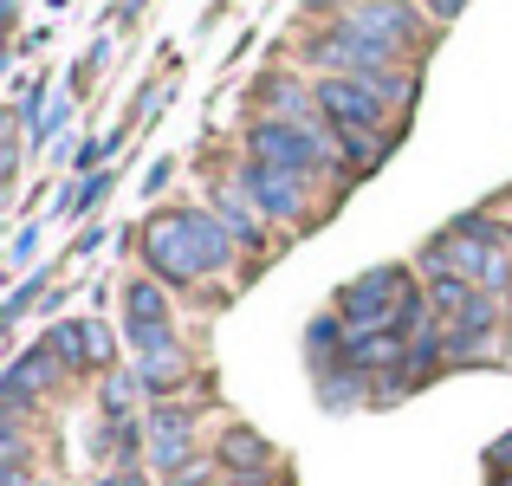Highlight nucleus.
Returning <instances> with one entry per match:
<instances>
[{
  "label": "nucleus",
  "mask_w": 512,
  "mask_h": 486,
  "mask_svg": "<svg viewBox=\"0 0 512 486\" xmlns=\"http://www.w3.org/2000/svg\"><path fill=\"white\" fill-rule=\"evenodd\" d=\"M143 253H150L156 279L195 286L201 273H227V266H234V234H227L221 214L175 208V214H156V221L143 227Z\"/></svg>",
  "instance_id": "obj_1"
},
{
  "label": "nucleus",
  "mask_w": 512,
  "mask_h": 486,
  "mask_svg": "<svg viewBox=\"0 0 512 486\" xmlns=\"http://www.w3.org/2000/svg\"><path fill=\"white\" fill-rule=\"evenodd\" d=\"M247 150H253V162H273V169H286V175H305V182H312L318 169H331V162L344 156L331 130H318V124H279V117L253 124Z\"/></svg>",
  "instance_id": "obj_2"
},
{
  "label": "nucleus",
  "mask_w": 512,
  "mask_h": 486,
  "mask_svg": "<svg viewBox=\"0 0 512 486\" xmlns=\"http://www.w3.org/2000/svg\"><path fill=\"white\" fill-rule=\"evenodd\" d=\"M409 273L402 266H376V273L350 279L338 292V318L350 331H402V312H409Z\"/></svg>",
  "instance_id": "obj_3"
},
{
  "label": "nucleus",
  "mask_w": 512,
  "mask_h": 486,
  "mask_svg": "<svg viewBox=\"0 0 512 486\" xmlns=\"http://www.w3.org/2000/svg\"><path fill=\"white\" fill-rule=\"evenodd\" d=\"M312 65H331V78H363V85H383V78H396L389 65H396V46H383V39L370 33H350L338 20L325 39H312Z\"/></svg>",
  "instance_id": "obj_4"
},
{
  "label": "nucleus",
  "mask_w": 512,
  "mask_h": 486,
  "mask_svg": "<svg viewBox=\"0 0 512 486\" xmlns=\"http://www.w3.org/2000/svg\"><path fill=\"white\" fill-rule=\"evenodd\" d=\"M318 117L331 124V137H350V130H383L389 124V98L363 78H325L318 85Z\"/></svg>",
  "instance_id": "obj_5"
},
{
  "label": "nucleus",
  "mask_w": 512,
  "mask_h": 486,
  "mask_svg": "<svg viewBox=\"0 0 512 486\" xmlns=\"http://www.w3.org/2000/svg\"><path fill=\"white\" fill-rule=\"evenodd\" d=\"M500 253H512V247H493V240L467 234V227L454 221L441 240H428L422 273H435V279H467V286H487V273H493V260H500Z\"/></svg>",
  "instance_id": "obj_6"
},
{
  "label": "nucleus",
  "mask_w": 512,
  "mask_h": 486,
  "mask_svg": "<svg viewBox=\"0 0 512 486\" xmlns=\"http://www.w3.org/2000/svg\"><path fill=\"white\" fill-rule=\"evenodd\" d=\"M240 195L273 221H305V175H286L273 162H247L240 169Z\"/></svg>",
  "instance_id": "obj_7"
},
{
  "label": "nucleus",
  "mask_w": 512,
  "mask_h": 486,
  "mask_svg": "<svg viewBox=\"0 0 512 486\" xmlns=\"http://www.w3.org/2000/svg\"><path fill=\"white\" fill-rule=\"evenodd\" d=\"M124 324H130V344H137L143 357L175 344V331H169V299L156 292V279H137V286H124Z\"/></svg>",
  "instance_id": "obj_8"
},
{
  "label": "nucleus",
  "mask_w": 512,
  "mask_h": 486,
  "mask_svg": "<svg viewBox=\"0 0 512 486\" xmlns=\"http://www.w3.org/2000/svg\"><path fill=\"white\" fill-rule=\"evenodd\" d=\"M344 26H350V33L383 39V46H402V39H415V13L402 7V0H350V7H344Z\"/></svg>",
  "instance_id": "obj_9"
},
{
  "label": "nucleus",
  "mask_w": 512,
  "mask_h": 486,
  "mask_svg": "<svg viewBox=\"0 0 512 486\" xmlns=\"http://www.w3.org/2000/svg\"><path fill=\"white\" fill-rule=\"evenodd\" d=\"M46 350H52L59 363H72V370H85V363H104V357H111V331H104V324L72 318V324H52Z\"/></svg>",
  "instance_id": "obj_10"
},
{
  "label": "nucleus",
  "mask_w": 512,
  "mask_h": 486,
  "mask_svg": "<svg viewBox=\"0 0 512 486\" xmlns=\"http://www.w3.org/2000/svg\"><path fill=\"white\" fill-rule=\"evenodd\" d=\"M188 448H195V422H188L182 409H156V422H150L156 467H163V474H182V467H188Z\"/></svg>",
  "instance_id": "obj_11"
},
{
  "label": "nucleus",
  "mask_w": 512,
  "mask_h": 486,
  "mask_svg": "<svg viewBox=\"0 0 512 486\" xmlns=\"http://www.w3.org/2000/svg\"><path fill=\"white\" fill-rule=\"evenodd\" d=\"M59 383V357L52 350H26L20 363L7 370V415H26V402L39 396V389Z\"/></svg>",
  "instance_id": "obj_12"
},
{
  "label": "nucleus",
  "mask_w": 512,
  "mask_h": 486,
  "mask_svg": "<svg viewBox=\"0 0 512 486\" xmlns=\"http://www.w3.org/2000/svg\"><path fill=\"white\" fill-rule=\"evenodd\" d=\"M214 454H221V467H234L240 480H253L266 461H273V448H266V441L253 435V428H227V435H221V448H214Z\"/></svg>",
  "instance_id": "obj_13"
},
{
  "label": "nucleus",
  "mask_w": 512,
  "mask_h": 486,
  "mask_svg": "<svg viewBox=\"0 0 512 486\" xmlns=\"http://www.w3.org/2000/svg\"><path fill=\"white\" fill-rule=\"evenodd\" d=\"M266 104H273L279 124H312V111H318V98L305 85H292V78H273V85H266Z\"/></svg>",
  "instance_id": "obj_14"
},
{
  "label": "nucleus",
  "mask_w": 512,
  "mask_h": 486,
  "mask_svg": "<svg viewBox=\"0 0 512 486\" xmlns=\"http://www.w3.org/2000/svg\"><path fill=\"white\" fill-rule=\"evenodd\" d=\"M338 150L350 169H376L389 156V130H350V137H338Z\"/></svg>",
  "instance_id": "obj_15"
},
{
  "label": "nucleus",
  "mask_w": 512,
  "mask_h": 486,
  "mask_svg": "<svg viewBox=\"0 0 512 486\" xmlns=\"http://www.w3.org/2000/svg\"><path fill=\"white\" fill-rule=\"evenodd\" d=\"M221 221H227V234H234V240H260V208H253V201L240 195V188H227Z\"/></svg>",
  "instance_id": "obj_16"
},
{
  "label": "nucleus",
  "mask_w": 512,
  "mask_h": 486,
  "mask_svg": "<svg viewBox=\"0 0 512 486\" xmlns=\"http://www.w3.org/2000/svg\"><path fill=\"white\" fill-rule=\"evenodd\" d=\"M182 383V350H150V357H143V389H175Z\"/></svg>",
  "instance_id": "obj_17"
},
{
  "label": "nucleus",
  "mask_w": 512,
  "mask_h": 486,
  "mask_svg": "<svg viewBox=\"0 0 512 486\" xmlns=\"http://www.w3.org/2000/svg\"><path fill=\"white\" fill-rule=\"evenodd\" d=\"M98 448H111L117 461H130V454H137V422H111V435H104Z\"/></svg>",
  "instance_id": "obj_18"
},
{
  "label": "nucleus",
  "mask_w": 512,
  "mask_h": 486,
  "mask_svg": "<svg viewBox=\"0 0 512 486\" xmlns=\"http://www.w3.org/2000/svg\"><path fill=\"white\" fill-rule=\"evenodd\" d=\"M428 7H435V20H454V13H461L467 0H428Z\"/></svg>",
  "instance_id": "obj_19"
},
{
  "label": "nucleus",
  "mask_w": 512,
  "mask_h": 486,
  "mask_svg": "<svg viewBox=\"0 0 512 486\" xmlns=\"http://www.w3.org/2000/svg\"><path fill=\"white\" fill-rule=\"evenodd\" d=\"M98 486H143V480H137V474L124 467V474H111V480H98Z\"/></svg>",
  "instance_id": "obj_20"
},
{
  "label": "nucleus",
  "mask_w": 512,
  "mask_h": 486,
  "mask_svg": "<svg viewBox=\"0 0 512 486\" xmlns=\"http://www.w3.org/2000/svg\"><path fill=\"white\" fill-rule=\"evenodd\" d=\"M493 486H512V474H493Z\"/></svg>",
  "instance_id": "obj_21"
},
{
  "label": "nucleus",
  "mask_w": 512,
  "mask_h": 486,
  "mask_svg": "<svg viewBox=\"0 0 512 486\" xmlns=\"http://www.w3.org/2000/svg\"><path fill=\"white\" fill-rule=\"evenodd\" d=\"M506 312H512V305H506Z\"/></svg>",
  "instance_id": "obj_22"
}]
</instances>
